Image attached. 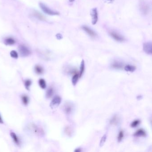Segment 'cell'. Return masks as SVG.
<instances>
[{
    "label": "cell",
    "mask_w": 152,
    "mask_h": 152,
    "mask_svg": "<svg viewBox=\"0 0 152 152\" xmlns=\"http://www.w3.org/2000/svg\"><path fill=\"white\" fill-rule=\"evenodd\" d=\"M61 100L62 99L60 97H59V96H55L50 104V107L52 109L56 108V107H58L59 104H60Z\"/></svg>",
    "instance_id": "cell-5"
},
{
    "label": "cell",
    "mask_w": 152,
    "mask_h": 152,
    "mask_svg": "<svg viewBox=\"0 0 152 152\" xmlns=\"http://www.w3.org/2000/svg\"><path fill=\"white\" fill-rule=\"evenodd\" d=\"M0 124H3V121L2 116L1 115H0Z\"/></svg>",
    "instance_id": "cell-31"
},
{
    "label": "cell",
    "mask_w": 152,
    "mask_h": 152,
    "mask_svg": "<svg viewBox=\"0 0 152 152\" xmlns=\"http://www.w3.org/2000/svg\"><path fill=\"white\" fill-rule=\"evenodd\" d=\"M134 136L136 137H145L146 136V133L144 130L142 128L137 130L134 133Z\"/></svg>",
    "instance_id": "cell-11"
},
{
    "label": "cell",
    "mask_w": 152,
    "mask_h": 152,
    "mask_svg": "<svg viewBox=\"0 0 152 152\" xmlns=\"http://www.w3.org/2000/svg\"><path fill=\"white\" fill-rule=\"evenodd\" d=\"M39 85L42 89H45L47 86V84L45 80L43 78H41L39 81Z\"/></svg>",
    "instance_id": "cell-21"
},
{
    "label": "cell",
    "mask_w": 152,
    "mask_h": 152,
    "mask_svg": "<svg viewBox=\"0 0 152 152\" xmlns=\"http://www.w3.org/2000/svg\"><path fill=\"white\" fill-rule=\"evenodd\" d=\"M34 70L36 73L38 75H41L43 74L44 72V69L43 67L40 66V65H36L34 67Z\"/></svg>",
    "instance_id": "cell-17"
},
{
    "label": "cell",
    "mask_w": 152,
    "mask_h": 152,
    "mask_svg": "<svg viewBox=\"0 0 152 152\" xmlns=\"http://www.w3.org/2000/svg\"><path fill=\"white\" fill-rule=\"evenodd\" d=\"M82 29H83V31H85V32H86L88 35H90L91 37H93V38L96 37V33L92 30L90 29V28L86 26H82Z\"/></svg>",
    "instance_id": "cell-10"
},
{
    "label": "cell",
    "mask_w": 152,
    "mask_h": 152,
    "mask_svg": "<svg viewBox=\"0 0 152 152\" xmlns=\"http://www.w3.org/2000/svg\"><path fill=\"white\" fill-rule=\"evenodd\" d=\"M143 50L148 55H152V45L151 42H146L143 44Z\"/></svg>",
    "instance_id": "cell-7"
},
{
    "label": "cell",
    "mask_w": 152,
    "mask_h": 152,
    "mask_svg": "<svg viewBox=\"0 0 152 152\" xmlns=\"http://www.w3.org/2000/svg\"><path fill=\"white\" fill-rule=\"evenodd\" d=\"M64 112L67 114L70 115L73 112L74 110V104L71 102H66L63 107Z\"/></svg>",
    "instance_id": "cell-3"
},
{
    "label": "cell",
    "mask_w": 152,
    "mask_h": 152,
    "mask_svg": "<svg viewBox=\"0 0 152 152\" xmlns=\"http://www.w3.org/2000/svg\"><path fill=\"white\" fill-rule=\"evenodd\" d=\"M54 94V90L52 88H48L46 92V97L48 99H50L53 96Z\"/></svg>",
    "instance_id": "cell-20"
},
{
    "label": "cell",
    "mask_w": 152,
    "mask_h": 152,
    "mask_svg": "<svg viewBox=\"0 0 152 152\" xmlns=\"http://www.w3.org/2000/svg\"><path fill=\"white\" fill-rule=\"evenodd\" d=\"M111 67L115 70H122L124 67V64L122 62L119 61H115L111 64Z\"/></svg>",
    "instance_id": "cell-9"
},
{
    "label": "cell",
    "mask_w": 152,
    "mask_h": 152,
    "mask_svg": "<svg viewBox=\"0 0 152 152\" xmlns=\"http://www.w3.org/2000/svg\"><path fill=\"white\" fill-rule=\"evenodd\" d=\"M39 5V6H40L41 9L42 10V11H43V12H44L47 15H59V13L58 12L55 11L50 9V8L47 6L46 5L43 3L40 2Z\"/></svg>",
    "instance_id": "cell-1"
},
{
    "label": "cell",
    "mask_w": 152,
    "mask_h": 152,
    "mask_svg": "<svg viewBox=\"0 0 152 152\" xmlns=\"http://www.w3.org/2000/svg\"><path fill=\"white\" fill-rule=\"evenodd\" d=\"M79 78V73H76L74 74L72 78V83L73 85H74V86L76 85Z\"/></svg>",
    "instance_id": "cell-19"
},
{
    "label": "cell",
    "mask_w": 152,
    "mask_h": 152,
    "mask_svg": "<svg viewBox=\"0 0 152 152\" xmlns=\"http://www.w3.org/2000/svg\"><path fill=\"white\" fill-rule=\"evenodd\" d=\"M15 42L16 41L15 39H13L11 37H8L4 40V43L6 45H14Z\"/></svg>",
    "instance_id": "cell-12"
},
{
    "label": "cell",
    "mask_w": 152,
    "mask_h": 152,
    "mask_svg": "<svg viewBox=\"0 0 152 152\" xmlns=\"http://www.w3.org/2000/svg\"><path fill=\"white\" fill-rule=\"evenodd\" d=\"M85 70V62L83 60H82V62H81L80 67V72L79 73V78L82 77Z\"/></svg>",
    "instance_id": "cell-18"
},
{
    "label": "cell",
    "mask_w": 152,
    "mask_h": 152,
    "mask_svg": "<svg viewBox=\"0 0 152 152\" xmlns=\"http://www.w3.org/2000/svg\"><path fill=\"white\" fill-rule=\"evenodd\" d=\"M10 55L11 57H12V58H14V59H17L18 57V55L17 52L15 50H12L10 52Z\"/></svg>",
    "instance_id": "cell-27"
},
{
    "label": "cell",
    "mask_w": 152,
    "mask_h": 152,
    "mask_svg": "<svg viewBox=\"0 0 152 152\" xmlns=\"http://www.w3.org/2000/svg\"><path fill=\"white\" fill-rule=\"evenodd\" d=\"M10 135H11V136L12 138L13 141L15 142V143L16 144H17L18 146H19L20 144V141L19 139L18 138V136L16 135V134L15 133L12 132L10 133Z\"/></svg>",
    "instance_id": "cell-15"
},
{
    "label": "cell",
    "mask_w": 152,
    "mask_h": 152,
    "mask_svg": "<svg viewBox=\"0 0 152 152\" xmlns=\"http://www.w3.org/2000/svg\"><path fill=\"white\" fill-rule=\"evenodd\" d=\"M106 139H107V135H104L102 137L101 140H100V141L99 146L100 147H102V146L104 145L106 141Z\"/></svg>",
    "instance_id": "cell-24"
},
{
    "label": "cell",
    "mask_w": 152,
    "mask_h": 152,
    "mask_svg": "<svg viewBox=\"0 0 152 152\" xmlns=\"http://www.w3.org/2000/svg\"><path fill=\"white\" fill-rule=\"evenodd\" d=\"M141 96H140V97H141ZM137 98H140V96H138ZM140 99H141V97L140 98Z\"/></svg>",
    "instance_id": "cell-33"
},
{
    "label": "cell",
    "mask_w": 152,
    "mask_h": 152,
    "mask_svg": "<svg viewBox=\"0 0 152 152\" xmlns=\"http://www.w3.org/2000/svg\"><path fill=\"white\" fill-rule=\"evenodd\" d=\"M21 100L25 105H27L29 103V98L26 95H23L21 96Z\"/></svg>",
    "instance_id": "cell-22"
},
{
    "label": "cell",
    "mask_w": 152,
    "mask_h": 152,
    "mask_svg": "<svg viewBox=\"0 0 152 152\" xmlns=\"http://www.w3.org/2000/svg\"><path fill=\"white\" fill-rule=\"evenodd\" d=\"M32 84V81L30 79H27L25 81V86L27 90H30V88Z\"/></svg>",
    "instance_id": "cell-23"
},
{
    "label": "cell",
    "mask_w": 152,
    "mask_h": 152,
    "mask_svg": "<svg viewBox=\"0 0 152 152\" xmlns=\"http://www.w3.org/2000/svg\"><path fill=\"white\" fill-rule=\"evenodd\" d=\"M120 118L117 115H114L110 120V123L111 125H116L120 122Z\"/></svg>",
    "instance_id": "cell-13"
},
{
    "label": "cell",
    "mask_w": 152,
    "mask_h": 152,
    "mask_svg": "<svg viewBox=\"0 0 152 152\" xmlns=\"http://www.w3.org/2000/svg\"><path fill=\"white\" fill-rule=\"evenodd\" d=\"M33 15L38 19L41 20V21H44L46 19L45 17L43 16V15H42L41 13L37 11H34V12Z\"/></svg>",
    "instance_id": "cell-14"
},
{
    "label": "cell",
    "mask_w": 152,
    "mask_h": 152,
    "mask_svg": "<svg viewBox=\"0 0 152 152\" xmlns=\"http://www.w3.org/2000/svg\"><path fill=\"white\" fill-rule=\"evenodd\" d=\"M65 132L67 135L70 136L72 134V130L69 127H66L65 129Z\"/></svg>",
    "instance_id": "cell-28"
},
{
    "label": "cell",
    "mask_w": 152,
    "mask_h": 152,
    "mask_svg": "<svg viewBox=\"0 0 152 152\" xmlns=\"http://www.w3.org/2000/svg\"><path fill=\"white\" fill-rule=\"evenodd\" d=\"M105 3L110 4L112 3L113 2L114 0H103Z\"/></svg>",
    "instance_id": "cell-29"
},
{
    "label": "cell",
    "mask_w": 152,
    "mask_h": 152,
    "mask_svg": "<svg viewBox=\"0 0 152 152\" xmlns=\"http://www.w3.org/2000/svg\"><path fill=\"white\" fill-rule=\"evenodd\" d=\"M28 128H29L30 131L32 132L34 134L39 136H41L43 134V130L34 124L30 125L28 127Z\"/></svg>",
    "instance_id": "cell-4"
},
{
    "label": "cell",
    "mask_w": 152,
    "mask_h": 152,
    "mask_svg": "<svg viewBox=\"0 0 152 152\" xmlns=\"http://www.w3.org/2000/svg\"><path fill=\"white\" fill-rule=\"evenodd\" d=\"M124 69L125 71L128 72H133L136 70V67L131 65H127L125 66Z\"/></svg>",
    "instance_id": "cell-16"
},
{
    "label": "cell",
    "mask_w": 152,
    "mask_h": 152,
    "mask_svg": "<svg viewBox=\"0 0 152 152\" xmlns=\"http://www.w3.org/2000/svg\"><path fill=\"white\" fill-rule=\"evenodd\" d=\"M140 123H141V121L139 120H134L131 124V126L132 128H136V126H137L138 125H139Z\"/></svg>",
    "instance_id": "cell-25"
},
{
    "label": "cell",
    "mask_w": 152,
    "mask_h": 152,
    "mask_svg": "<svg viewBox=\"0 0 152 152\" xmlns=\"http://www.w3.org/2000/svg\"><path fill=\"white\" fill-rule=\"evenodd\" d=\"M81 149L80 148L76 149H75V152H81Z\"/></svg>",
    "instance_id": "cell-30"
},
{
    "label": "cell",
    "mask_w": 152,
    "mask_h": 152,
    "mask_svg": "<svg viewBox=\"0 0 152 152\" xmlns=\"http://www.w3.org/2000/svg\"><path fill=\"white\" fill-rule=\"evenodd\" d=\"M90 15L91 17V21L93 25H96L98 19L97 10L96 8H93L91 10Z\"/></svg>",
    "instance_id": "cell-6"
},
{
    "label": "cell",
    "mask_w": 152,
    "mask_h": 152,
    "mask_svg": "<svg viewBox=\"0 0 152 152\" xmlns=\"http://www.w3.org/2000/svg\"><path fill=\"white\" fill-rule=\"evenodd\" d=\"M69 1L70 2H73L75 1V0H69Z\"/></svg>",
    "instance_id": "cell-32"
},
{
    "label": "cell",
    "mask_w": 152,
    "mask_h": 152,
    "mask_svg": "<svg viewBox=\"0 0 152 152\" xmlns=\"http://www.w3.org/2000/svg\"><path fill=\"white\" fill-rule=\"evenodd\" d=\"M124 136V133L123 131H120L119 133L118 136V138H117V140L118 142H121L122 140L123 139Z\"/></svg>",
    "instance_id": "cell-26"
},
{
    "label": "cell",
    "mask_w": 152,
    "mask_h": 152,
    "mask_svg": "<svg viewBox=\"0 0 152 152\" xmlns=\"http://www.w3.org/2000/svg\"><path fill=\"white\" fill-rule=\"evenodd\" d=\"M110 35L115 40L118 42H123L125 40V39L122 36L119 34L116 33L115 32H111L110 33Z\"/></svg>",
    "instance_id": "cell-8"
},
{
    "label": "cell",
    "mask_w": 152,
    "mask_h": 152,
    "mask_svg": "<svg viewBox=\"0 0 152 152\" xmlns=\"http://www.w3.org/2000/svg\"><path fill=\"white\" fill-rule=\"evenodd\" d=\"M18 50L21 56L23 57H27L31 55V50L25 45H20L18 47Z\"/></svg>",
    "instance_id": "cell-2"
}]
</instances>
